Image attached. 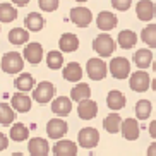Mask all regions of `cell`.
<instances>
[{"instance_id":"cell-1","label":"cell","mask_w":156,"mask_h":156,"mask_svg":"<svg viewBox=\"0 0 156 156\" xmlns=\"http://www.w3.org/2000/svg\"><path fill=\"white\" fill-rule=\"evenodd\" d=\"M0 67L5 74H19L24 69V57L17 51H7L0 58Z\"/></svg>"},{"instance_id":"cell-2","label":"cell","mask_w":156,"mask_h":156,"mask_svg":"<svg viewBox=\"0 0 156 156\" xmlns=\"http://www.w3.org/2000/svg\"><path fill=\"white\" fill-rule=\"evenodd\" d=\"M55 96V86L50 83V81H41L38 83L33 89V100L40 103V105H46L50 103Z\"/></svg>"},{"instance_id":"cell-3","label":"cell","mask_w":156,"mask_h":156,"mask_svg":"<svg viewBox=\"0 0 156 156\" xmlns=\"http://www.w3.org/2000/svg\"><path fill=\"white\" fill-rule=\"evenodd\" d=\"M93 50L96 51L101 58L105 57H110L112 53L115 51V40L110 36V34H98L93 41Z\"/></svg>"},{"instance_id":"cell-4","label":"cell","mask_w":156,"mask_h":156,"mask_svg":"<svg viewBox=\"0 0 156 156\" xmlns=\"http://www.w3.org/2000/svg\"><path fill=\"white\" fill-rule=\"evenodd\" d=\"M86 72L87 76L93 79V81H103L106 77V72H108V65L103 62L101 57H94V58H89L86 64Z\"/></svg>"},{"instance_id":"cell-5","label":"cell","mask_w":156,"mask_h":156,"mask_svg":"<svg viewBox=\"0 0 156 156\" xmlns=\"http://www.w3.org/2000/svg\"><path fill=\"white\" fill-rule=\"evenodd\" d=\"M108 69L115 79H125L130 76V62L125 57H115L110 60Z\"/></svg>"},{"instance_id":"cell-6","label":"cell","mask_w":156,"mask_h":156,"mask_svg":"<svg viewBox=\"0 0 156 156\" xmlns=\"http://www.w3.org/2000/svg\"><path fill=\"white\" fill-rule=\"evenodd\" d=\"M129 86L136 93H144L151 86V77L146 70H136V72L129 77Z\"/></svg>"},{"instance_id":"cell-7","label":"cell","mask_w":156,"mask_h":156,"mask_svg":"<svg viewBox=\"0 0 156 156\" xmlns=\"http://www.w3.org/2000/svg\"><path fill=\"white\" fill-rule=\"evenodd\" d=\"M77 142H79V146L86 147V149H91V147H94L100 142V132L94 127H84L77 134Z\"/></svg>"},{"instance_id":"cell-8","label":"cell","mask_w":156,"mask_h":156,"mask_svg":"<svg viewBox=\"0 0 156 156\" xmlns=\"http://www.w3.org/2000/svg\"><path fill=\"white\" fill-rule=\"evenodd\" d=\"M70 21L77 28H87L93 21V12L87 7H74L70 10Z\"/></svg>"},{"instance_id":"cell-9","label":"cell","mask_w":156,"mask_h":156,"mask_svg":"<svg viewBox=\"0 0 156 156\" xmlns=\"http://www.w3.org/2000/svg\"><path fill=\"white\" fill-rule=\"evenodd\" d=\"M67 130H69V125L62 119H51L46 124V134H48V137L55 139V141L64 137L65 134H67Z\"/></svg>"},{"instance_id":"cell-10","label":"cell","mask_w":156,"mask_h":156,"mask_svg":"<svg viewBox=\"0 0 156 156\" xmlns=\"http://www.w3.org/2000/svg\"><path fill=\"white\" fill-rule=\"evenodd\" d=\"M117 24H119V19L113 12L110 10H101L100 14L96 16V26L100 31L106 33V31H112V29L117 28Z\"/></svg>"},{"instance_id":"cell-11","label":"cell","mask_w":156,"mask_h":156,"mask_svg":"<svg viewBox=\"0 0 156 156\" xmlns=\"http://www.w3.org/2000/svg\"><path fill=\"white\" fill-rule=\"evenodd\" d=\"M136 14H137L139 21H144V23L153 21V17L156 16L154 2H151V0H141V2H137V5H136Z\"/></svg>"},{"instance_id":"cell-12","label":"cell","mask_w":156,"mask_h":156,"mask_svg":"<svg viewBox=\"0 0 156 156\" xmlns=\"http://www.w3.org/2000/svg\"><path fill=\"white\" fill-rule=\"evenodd\" d=\"M96 113H98L96 101H93L91 98L79 101V105H77V115H79V119H83V120H93L94 117H96Z\"/></svg>"},{"instance_id":"cell-13","label":"cell","mask_w":156,"mask_h":156,"mask_svg":"<svg viewBox=\"0 0 156 156\" xmlns=\"http://www.w3.org/2000/svg\"><path fill=\"white\" fill-rule=\"evenodd\" d=\"M23 57L26 58V62H29V64H33V65L40 64V62L43 60V46H41V43H36V41L28 43L26 48H24Z\"/></svg>"},{"instance_id":"cell-14","label":"cell","mask_w":156,"mask_h":156,"mask_svg":"<svg viewBox=\"0 0 156 156\" xmlns=\"http://www.w3.org/2000/svg\"><path fill=\"white\" fill-rule=\"evenodd\" d=\"M31 98L26 94V93L19 91L16 93V94H12V98H10V106L14 108L16 112H19V113H26V112L31 110Z\"/></svg>"},{"instance_id":"cell-15","label":"cell","mask_w":156,"mask_h":156,"mask_svg":"<svg viewBox=\"0 0 156 156\" xmlns=\"http://www.w3.org/2000/svg\"><path fill=\"white\" fill-rule=\"evenodd\" d=\"M55 156H77V144L69 139H58L53 146Z\"/></svg>"},{"instance_id":"cell-16","label":"cell","mask_w":156,"mask_h":156,"mask_svg":"<svg viewBox=\"0 0 156 156\" xmlns=\"http://www.w3.org/2000/svg\"><path fill=\"white\" fill-rule=\"evenodd\" d=\"M139 124L136 119H125L122 120V125H120V132L124 136V139L127 141H136L139 137Z\"/></svg>"},{"instance_id":"cell-17","label":"cell","mask_w":156,"mask_h":156,"mask_svg":"<svg viewBox=\"0 0 156 156\" xmlns=\"http://www.w3.org/2000/svg\"><path fill=\"white\" fill-rule=\"evenodd\" d=\"M28 151H29V154H31V156H48V153H50L48 141L43 139V137H33V139H29Z\"/></svg>"},{"instance_id":"cell-18","label":"cell","mask_w":156,"mask_h":156,"mask_svg":"<svg viewBox=\"0 0 156 156\" xmlns=\"http://www.w3.org/2000/svg\"><path fill=\"white\" fill-rule=\"evenodd\" d=\"M51 112L58 117H65L72 112V100L69 96H58L51 100Z\"/></svg>"},{"instance_id":"cell-19","label":"cell","mask_w":156,"mask_h":156,"mask_svg":"<svg viewBox=\"0 0 156 156\" xmlns=\"http://www.w3.org/2000/svg\"><path fill=\"white\" fill-rule=\"evenodd\" d=\"M58 48L60 51L72 53V51H76L79 48V38L74 33H64L58 40Z\"/></svg>"},{"instance_id":"cell-20","label":"cell","mask_w":156,"mask_h":156,"mask_svg":"<svg viewBox=\"0 0 156 156\" xmlns=\"http://www.w3.org/2000/svg\"><path fill=\"white\" fill-rule=\"evenodd\" d=\"M132 60L139 69L144 70V69H147V67H151V64H153V51L149 50V48H141V50H137L134 53Z\"/></svg>"},{"instance_id":"cell-21","label":"cell","mask_w":156,"mask_h":156,"mask_svg":"<svg viewBox=\"0 0 156 156\" xmlns=\"http://www.w3.org/2000/svg\"><path fill=\"white\" fill-rule=\"evenodd\" d=\"M62 74H64L65 81H69V83H79L81 77H83V67L77 62H70V64H67L64 67Z\"/></svg>"},{"instance_id":"cell-22","label":"cell","mask_w":156,"mask_h":156,"mask_svg":"<svg viewBox=\"0 0 156 156\" xmlns=\"http://www.w3.org/2000/svg\"><path fill=\"white\" fill-rule=\"evenodd\" d=\"M106 105H108V108L113 112H119L122 110L125 106V96L124 93L119 91V89H112L110 93H108V96H106Z\"/></svg>"},{"instance_id":"cell-23","label":"cell","mask_w":156,"mask_h":156,"mask_svg":"<svg viewBox=\"0 0 156 156\" xmlns=\"http://www.w3.org/2000/svg\"><path fill=\"white\" fill-rule=\"evenodd\" d=\"M24 26H26L28 31L38 33V31H41L43 26H45V19H43L41 14H38V12H29L26 16V19H24Z\"/></svg>"},{"instance_id":"cell-24","label":"cell","mask_w":156,"mask_h":156,"mask_svg":"<svg viewBox=\"0 0 156 156\" xmlns=\"http://www.w3.org/2000/svg\"><path fill=\"white\" fill-rule=\"evenodd\" d=\"M117 43H119L120 48H124V50H130L136 46L137 43V34L130 29H124V31L119 33V38H117Z\"/></svg>"},{"instance_id":"cell-25","label":"cell","mask_w":156,"mask_h":156,"mask_svg":"<svg viewBox=\"0 0 156 156\" xmlns=\"http://www.w3.org/2000/svg\"><path fill=\"white\" fill-rule=\"evenodd\" d=\"M14 86L17 87L19 91L28 93V91H31V89H34V86H36V81H34V77H33L31 74L24 72V74H21V76H17V77H16Z\"/></svg>"},{"instance_id":"cell-26","label":"cell","mask_w":156,"mask_h":156,"mask_svg":"<svg viewBox=\"0 0 156 156\" xmlns=\"http://www.w3.org/2000/svg\"><path fill=\"white\" fill-rule=\"evenodd\" d=\"M120 125H122V117H120L117 112H113V113H110V115H106L105 120H103V127H105V130L108 134L120 132Z\"/></svg>"},{"instance_id":"cell-27","label":"cell","mask_w":156,"mask_h":156,"mask_svg":"<svg viewBox=\"0 0 156 156\" xmlns=\"http://www.w3.org/2000/svg\"><path fill=\"white\" fill-rule=\"evenodd\" d=\"M91 98V87L87 86L86 83H77L76 86L70 89V100L72 101H83V100H87Z\"/></svg>"},{"instance_id":"cell-28","label":"cell","mask_w":156,"mask_h":156,"mask_svg":"<svg viewBox=\"0 0 156 156\" xmlns=\"http://www.w3.org/2000/svg\"><path fill=\"white\" fill-rule=\"evenodd\" d=\"M9 41L12 45H26L29 41V31L23 28H14L9 31Z\"/></svg>"},{"instance_id":"cell-29","label":"cell","mask_w":156,"mask_h":156,"mask_svg":"<svg viewBox=\"0 0 156 156\" xmlns=\"http://www.w3.org/2000/svg\"><path fill=\"white\" fill-rule=\"evenodd\" d=\"M17 17V9L14 4H0V23H12Z\"/></svg>"},{"instance_id":"cell-30","label":"cell","mask_w":156,"mask_h":156,"mask_svg":"<svg viewBox=\"0 0 156 156\" xmlns=\"http://www.w3.org/2000/svg\"><path fill=\"white\" fill-rule=\"evenodd\" d=\"M141 40L149 48H156V24H147L141 31Z\"/></svg>"},{"instance_id":"cell-31","label":"cell","mask_w":156,"mask_h":156,"mask_svg":"<svg viewBox=\"0 0 156 156\" xmlns=\"http://www.w3.org/2000/svg\"><path fill=\"white\" fill-rule=\"evenodd\" d=\"M29 137V130H28V127L24 124H14L12 127H10V139L12 141H16V142H23V141H26V139Z\"/></svg>"},{"instance_id":"cell-32","label":"cell","mask_w":156,"mask_h":156,"mask_svg":"<svg viewBox=\"0 0 156 156\" xmlns=\"http://www.w3.org/2000/svg\"><path fill=\"white\" fill-rule=\"evenodd\" d=\"M46 65L51 70H58L64 65V55H62V51L60 50L48 51V55H46Z\"/></svg>"},{"instance_id":"cell-33","label":"cell","mask_w":156,"mask_h":156,"mask_svg":"<svg viewBox=\"0 0 156 156\" xmlns=\"http://www.w3.org/2000/svg\"><path fill=\"white\" fill-rule=\"evenodd\" d=\"M16 119V110L9 103H0V124L10 125Z\"/></svg>"},{"instance_id":"cell-34","label":"cell","mask_w":156,"mask_h":156,"mask_svg":"<svg viewBox=\"0 0 156 156\" xmlns=\"http://www.w3.org/2000/svg\"><path fill=\"white\" fill-rule=\"evenodd\" d=\"M151 110H153L151 101L149 100H139L137 105H136V117H137L139 120H146V119H149Z\"/></svg>"},{"instance_id":"cell-35","label":"cell","mask_w":156,"mask_h":156,"mask_svg":"<svg viewBox=\"0 0 156 156\" xmlns=\"http://www.w3.org/2000/svg\"><path fill=\"white\" fill-rule=\"evenodd\" d=\"M60 0H38V5L40 9L45 10V12H53V10L58 9Z\"/></svg>"},{"instance_id":"cell-36","label":"cell","mask_w":156,"mask_h":156,"mask_svg":"<svg viewBox=\"0 0 156 156\" xmlns=\"http://www.w3.org/2000/svg\"><path fill=\"white\" fill-rule=\"evenodd\" d=\"M112 5H113L117 10H120V12H125V10H129V7L132 5V0H112Z\"/></svg>"},{"instance_id":"cell-37","label":"cell","mask_w":156,"mask_h":156,"mask_svg":"<svg viewBox=\"0 0 156 156\" xmlns=\"http://www.w3.org/2000/svg\"><path fill=\"white\" fill-rule=\"evenodd\" d=\"M7 146H9V137L4 132H0V151H4Z\"/></svg>"},{"instance_id":"cell-38","label":"cell","mask_w":156,"mask_h":156,"mask_svg":"<svg viewBox=\"0 0 156 156\" xmlns=\"http://www.w3.org/2000/svg\"><path fill=\"white\" fill-rule=\"evenodd\" d=\"M149 136L153 139H156V120H153L151 124H149Z\"/></svg>"},{"instance_id":"cell-39","label":"cell","mask_w":156,"mask_h":156,"mask_svg":"<svg viewBox=\"0 0 156 156\" xmlns=\"http://www.w3.org/2000/svg\"><path fill=\"white\" fill-rule=\"evenodd\" d=\"M147 156H156V142L149 144V147H147Z\"/></svg>"},{"instance_id":"cell-40","label":"cell","mask_w":156,"mask_h":156,"mask_svg":"<svg viewBox=\"0 0 156 156\" xmlns=\"http://www.w3.org/2000/svg\"><path fill=\"white\" fill-rule=\"evenodd\" d=\"M31 0H12V4L17 5V7H24V5H28Z\"/></svg>"},{"instance_id":"cell-41","label":"cell","mask_w":156,"mask_h":156,"mask_svg":"<svg viewBox=\"0 0 156 156\" xmlns=\"http://www.w3.org/2000/svg\"><path fill=\"white\" fill-rule=\"evenodd\" d=\"M151 87H153V89H154V93H156V77H154V79H153V81H151Z\"/></svg>"},{"instance_id":"cell-42","label":"cell","mask_w":156,"mask_h":156,"mask_svg":"<svg viewBox=\"0 0 156 156\" xmlns=\"http://www.w3.org/2000/svg\"><path fill=\"white\" fill-rule=\"evenodd\" d=\"M153 70H154V72H156V60H154V62H153Z\"/></svg>"},{"instance_id":"cell-43","label":"cell","mask_w":156,"mask_h":156,"mask_svg":"<svg viewBox=\"0 0 156 156\" xmlns=\"http://www.w3.org/2000/svg\"><path fill=\"white\" fill-rule=\"evenodd\" d=\"M12 156H24V154H23V153H14Z\"/></svg>"},{"instance_id":"cell-44","label":"cell","mask_w":156,"mask_h":156,"mask_svg":"<svg viewBox=\"0 0 156 156\" xmlns=\"http://www.w3.org/2000/svg\"><path fill=\"white\" fill-rule=\"evenodd\" d=\"M76 2H79V4H83V2H87V0H76Z\"/></svg>"}]
</instances>
